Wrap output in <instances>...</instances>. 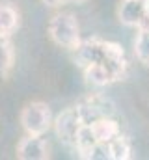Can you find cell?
I'll return each instance as SVG.
<instances>
[{
  "instance_id": "cell-1",
  "label": "cell",
  "mask_w": 149,
  "mask_h": 160,
  "mask_svg": "<svg viewBox=\"0 0 149 160\" xmlns=\"http://www.w3.org/2000/svg\"><path fill=\"white\" fill-rule=\"evenodd\" d=\"M49 36L58 47L73 52L80 45V28L73 13H56L49 22Z\"/></svg>"
},
{
  "instance_id": "cell-2",
  "label": "cell",
  "mask_w": 149,
  "mask_h": 160,
  "mask_svg": "<svg viewBox=\"0 0 149 160\" xmlns=\"http://www.w3.org/2000/svg\"><path fill=\"white\" fill-rule=\"evenodd\" d=\"M21 125L24 128L26 134H36V136H45L47 130L54 125L52 121V112L50 108L41 102V101H34L28 102L23 112H21Z\"/></svg>"
},
{
  "instance_id": "cell-3",
  "label": "cell",
  "mask_w": 149,
  "mask_h": 160,
  "mask_svg": "<svg viewBox=\"0 0 149 160\" xmlns=\"http://www.w3.org/2000/svg\"><path fill=\"white\" fill-rule=\"evenodd\" d=\"M84 125V121L80 118V112L76 106H71L67 110H64L56 119H54V132L58 136V140L64 143V145H69L73 147L74 140H76V134L80 130V127Z\"/></svg>"
},
{
  "instance_id": "cell-4",
  "label": "cell",
  "mask_w": 149,
  "mask_h": 160,
  "mask_svg": "<svg viewBox=\"0 0 149 160\" xmlns=\"http://www.w3.org/2000/svg\"><path fill=\"white\" fill-rule=\"evenodd\" d=\"M76 108L84 123H93L101 118H108L114 114V102L103 95H90L80 104H76Z\"/></svg>"
},
{
  "instance_id": "cell-5",
  "label": "cell",
  "mask_w": 149,
  "mask_h": 160,
  "mask_svg": "<svg viewBox=\"0 0 149 160\" xmlns=\"http://www.w3.org/2000/svg\"><path fill=\"white\" fill-rule=\"evenodd\" d=\"M17 157L21 160H47L50 158V145L43 136L26 134L17 145Z\"/></svg>"
},
{
  "instance_id": "cell-6",
  "label": "cell",
  "mask_w": 149,
  "mask_h": 160,
  "mask_svg": "<svg viewBox=\"0 0 149 160\" xmlns=\"http://www.w3.org/2000/svg\"><path fill=\"white\" fill-rule=\"evenodd\" d=\"M101 60L110 67L112 75L116 80H121L127 71V60L125 52L119 43L114 41H101Z\"/></svg>"
},
{
  "instance_id": "cell-7",
  "label": "cell",
  "mask_w": 149,
  "mask_h": 160,
  "mask_svg": "<svg viewBox=\"0 0 149 160\" xmlns=\"http://www.w3.org/2000/svg\"><path fill=\"white\" fill-rule=\"evenodd\" d=\"M119 21L125 26L140 28V26H149V19L146 13L144 0H123L117 11Z\"/></svg>"
},
{
  "instance_id": "cell-8",
  "label": "cell",
  "mask_w": 149,
  "mask_h": 160,
  "mask_svg": "<svg viewBox=\"0 0 149 160\" xmlns=\"http://www.w3.org/2000/svg\"><path fill=\"white\" fill-rule=\"evenodd\" d=\"M82 71H84L86 82H88L90 86H93V88H105V86H108L112 82H116L110 67H108L103 60H97V62L90 63V65L84 67Z\"/></svg>"
},
{
  "instance_id": "cell-9",
  "label": "cell",
  "mask_w": 149,
  "mask_h": 160,
  "mask_svg": "<svg viewBox=\"0 0 149 160\" xmlns=\"http://www.w3.org/2000/svg\"><path fill=\"white\" fill-rule=\"evenodd\" d=\"M74 52V63L84 69L88 67L90 63L101 60V39H86V41H80V45L73 50Z\"/></svg>"
},
{
  "instance_id": "cell-10",
  "label": "cell",
  "mask_w": 149,
  "mask_h": 160,
  "mask_svg": "<svg viewBox=\"0 0 149 160\" xmlns=\"http://www.w3.org/2000/svg\"><path fill=\"white\" fill-rule=\"evenodd\" d=\"M21 24V13L9 0H0V34L11 36Z\"/></svg>"
},
{
  "instance_id": "cell-11",
  "label": "cell",
  "mask_w": 149,
  "mask_h": 160,
  "mask_svg": "<svg viewBox=\"0 0 149 160\" xmlns=\"http://www.w3.org/2000/svg\"><path fill=\"white\" fill-rule=\"evenodd\" d=\"M97 138V142H112L116 136L121 134V128H119V123L116 119H112V116L108 118H101V119L93 121V123H88Z\"/></svg>"
},
{
  "instance_id": "cell-12",
  "label": "cell",
  "mask_w": 149,
  "mask_h": 160,
  "mask_svg": "<svg viewBox=\"0 0 149 160\" xmlns=\"http://www.w3.org/2000/svg\"><path fill=\"white\" fill-rule=\"evenodd\" d=\"M95 143H97V138H95L91 127H90L88 123H84V125L80 127L78 134H76V140H74V145H73L74 151L78 153L80 158L90 160V153H91V149H93Z\"/></svg>"
},
{
  "instance_id": "cell-13",
  "label": "cell",
  "mask_w": 149,
  "mask_h": 160,
  "mask_svg": "<svg viewBox=\"0 0 149 160\" xmlns=\"http://www.w3.org/2000/svg\"><path fill=\"white\" fill-rule=\"evenodd\" d=\"M15 63V50L9 36L0 34V80H8Z\"/></svg>"
},
{
  "instance_id": "cell-14",
  "label": "cell",
  "mask_w": 149,
  "mask_h": 160,
  "mask_svg": "<svg viewBox=\"0 0 149 160\" xmlns=\"http://www.w3.org/2000/svg\"><path fill=\"white\" fill-rule=\"evenodd\" d=\"M134 56L140 63L149 67V26H140L134 39Z\"/></svg>"
},
{
  "instance_id": "cell-15",
  "label": "cell",
  "mask_w": 149,
  "mask_h": 160,
  "mask_svg": "<svg viewBox=\"0 0 149 160\" xmlns=\"http://www.w3.org/2000/svg\"><path fill=\"white\" fill-rule=\"evenodd\" d=\"M110 151H112V160H129L131 155V143L125 136H116L110 142Z\"/></svg>"
},
{
  "instance_id": "cell-16",
  "label": "cell",
  "mask_w": 149,
  "mask_h": 160,
  "mask_svg": "<svg viewBox=\"0 0 149 160\" xmlns=\"http://www.w3.org/2000/svg\"><path fill=\"white\" fill-rule=\"evenodd\" d=\"M90 160H112L110 142H97L90 153Z\"/></svg>"
},
{
  "instance_id": "cell-17",
  "label": "cell",
  "mask_w": 149,
  "mask_h": 160,
  "mask_svg": "<svg viewBox=\"0 0 149 160\" xmlns=\"http://www.w3.org/2000/svg\"><path fill=\"white\" fill-rule=\"evenodd\" d=\"M45 6H50V8H58V6H64V4H67L69 0H41Z\"/></svg>"
},
{
  "instance_id": "cell-18",
  "label": "cell",
  "mask_w": 149,
  "mask_h": 160,
  "mask_svg": "<svg viewBox=\"0 0 149 160\" xmlns=\"http://www.w3.org/2000/svg\"><path fill=\"white\" fill-rule=\"evenodd\" d=\"M144 6H146V13H147V19H149V0H144Z\"/></svg>"
}]
</instances>
